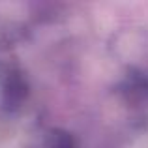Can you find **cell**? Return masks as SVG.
<instances>
[{"label":"cell","mask_w":148,"mask_h":148,"mask_svg":"<svg viewBox=\"0 0 148 148\" xmlns=\"http://www.w3.org/2000/svg\"><path fill=\"white\" fill-rule=\"evenodd\" d=\"M0 86H2V96L8 105H17L25 98L26 86L23 83V77L15 69H4L0 75Z\"/></svg>","instance_id":"1"},{"label":"cell","mask_w":148,"mask_h":148,"mask_svg":"<svg viewBox=\"0 0 148 148\" xmlns=\"http://www.w3.org/2000/svg\"><path fill=\"white\" fill-rule=\"evenodd\" d=\"M47 148H73V141L68 133H62V131H54L49 135L47 141Z\"/></svg>","instance_id":"2"}]
</instances>
